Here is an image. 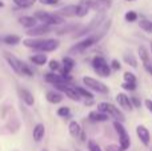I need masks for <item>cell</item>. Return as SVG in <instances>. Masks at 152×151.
<instances>
[{"instance_id":"11","label":"cell","mask_w":152,"mask_h":151,"mask_svg":"<svg viewBox=\"0 0 152 151\" xmlns=\"http://www.w3.org/2000/svg\"><path fill=\"white\" fill-rule=\"evenodd\" d=\"M111 0H91V10L97 12H104L111 7Z\"/></svg>"},{"instance_id":"46","label":"cell","mask_w":152,"mask_h":151,"mask_svg":"<svg viewBox=\"0 0 152 151\" xmlns=\"http://www.w3.org/2000/svg\"><path fill=\"white\" fill-rule=\"evenodd\" d=\"M0 40H1V37H0Z\"/></svg>"},{"instance_id":"43","label":"cell","mask_w":152,"mask_h":151,"mask_svg":"<svg viewBox=\"0 0 152 151\" xmlns=\"http://www.w3.org/2000/svg\"><path fill=\"white\" fill-rule=\"evenodd\" d=\"M126 1H136V0H126Z\"/></svg>"},{"instance_id":"15","label":"cell","mask_w":152,"mask_h":151,"mask_svg":"<svg viewBox=\"0 0 152 151\" xmlns=\"http://www.w3.org/2000/svg\"><path fill=\"white\" fill-rule=\"evenodd\" d=\"M76 11H77L76 5L69 4V5H66V7L60 8V10L56 12V15L61 16L63 19H64V16H66V18H74V16H76Z\"/></svg>"},{"instance_id":"39","label":"cell","mask_w":152,"mask_h":151,"mask_svg":"<svg viewBox=\"0 0 152 151\" xmlns=\"http://www.w3.org/2000/svg\"><path fill=\"white\" fill-rule=\"evenodd\" d=\"M40 3L45 5H56L59 4V0H40Z\"/></svg>"},{"instance_id":"9","label":"cell","mask_w":152,"mask_h":151,"mask_svg":"<svg viewBox=\"0 0 152 151\" xmlns=\"http://www.w3.org/2000/svg\"><path fill=\"white\" fill-rule=\"evenodd\" d=\"M4 58L8 62L10 67L16 72L18 75H21V66H23V62L20 59H18L15 55H12L11 52H4Z\"/></svg>"},{"instance_id":"6","label":"cell","mask_w":152,"mask_h":151,"mask_svg":"<svg viewBox=\"0 0 152 151\" xmlns=\"http://www.w3.org/2000/svg\"><path fill=\"white\" fill-rule=\"evenodd\" d=\"M113 127H115V131L119 135V144H120V147L123 150H127L131 146V138H129V134L127 133L126 127L123 126V123L118 122V120L113 122Z\"/></svg>"},{"instance_id":"7","label":"cell","mask_w":152,"mask_h":151,"mask_svg":"<svg viewBox=\"0 0 152 151\" xmlns=\"http://www.w3.org/2000/svg\"><path fill=\"white\" fill-rule=\"evenodd\" d=\"M83 83L87 88H89V90L95 91L97 94H108V91H110L108 90V86H105L103 82H100V80L91 78V76H84Z\"/></svg>"},{"instance_id":"34","label":"cell","mask_w":152,"mask_h":151,"mask_svg":"<svg viewBox=\"0 0 152 151\" xmlns=\"http://www.w3.org/2000/svg\"><path fill=\"white\" fill-rule=\"evenodd\" d=\"M50 68L51 71H59L60 70V63L55 59H52V60H50Z\"/></svg>"},{"instance_id":"27","label":"cell","mask_w":152,"mask_h":151,"mask_svg":"<svg viewBox=\"0 0 152 151\" xmlns=\"http://www.w3.org/2000/svg\"><path fill=\"white\" fill-rule=\"evenodd\" d=\"M124 62H126L128 66L134 67V68H136L137 67V60H136V58H135L132 54H126V55H124Z\"/></svg>"},{"instance_id":"21","label":"cell","mask_w":152,"mask_h":151,"mask_svg":"<svg viewBox=\"0 0 152 151\" xmlns=\"http://www.w3.org/2000/svg\"><path fill=\"white\" fill-rule=\"evenodd\" d=\"M88 117L92 122H105V120L110 119L107 114H103V112H100V111H91Z\"/></svg>"},{"instance_id":"19","label":"cell","mask_w":152,"mask_h":151,"mask_svg":"<svg viewBox=\"0 0 152 151\" xmlns=\"http://www.w3.org/2000/svg\"><path fill=\"white\" fill-rule=\"evenodd\" d=\"M45 98H47V100L52 104H59V103H61V100H63V95H61L59 91H48Z\"/></svg>"},{"instance_id":"1","label":"cell","mask_w":152,"mask_h":151,"mask_svg":"<svg viewBox=\"0 0 152 151\" xmlns=\"http://www.w3.org/2000/svg\"><path fill=\"white\" fill-rule=\"evenodd\" d=\"M110 26H111V20H108L107 23L104 24V26L102 27V29L100 31H96V32H94L92 35H89V36H87L86 39H83V40H80L79 43H76L75 45H72L71 48H69V51L68 52L69 54H72V55H77V54H83L86 50H88L89 47H92L94 44H96L97 42H99L100 39H102L103 36L105 35V32H107V29L110 28Z\"/></svg>"},{"instance_id":"42","label":"cell","mask_w":152,"mask_h":151,"mask_svg":"<svg viewBox=\"0 0 152 151\" xmlns=\"http://www.w3.org/2000/svg\"><path fill=\"white\" fill-rule=\"evenodd\" d=\"M4 7V1H1V0H0V8H3Z\"/></svg>"},{"instance_id":"28","label":"cell","mask_w":152,"mask_h":151,"mask_svg":"<svg viewBox=\"0 0 152 151\" xmlns=\"http://www.w3.org/2000/svg\"><path fill=\"white\" fill-rule=\"evenodd\" d=\"M76 91H77V94L80 95V98H87V99H92L94 98V95H92L91 91H88L87 88L84 87H75Z\"/></svg>"},{"instance_id":"41","label":"cell","mask_w":152,"mask_h":151,"mask_svg":"<svg viewBox=\"0 0 152 151\" xmlns=\"http://www.w3.org/2000/svg\"><path fill=\"white\" fill-rule=\"evenodd\" d=\"M144 70L152 76V64H145V66H144Z\"/></svg>"},{"instance_id":"38","label":"cell","mask_w":152,"mask_h":151,"mask_svg":"<svg viewBox=\"0 0 152 151\" xmlns=\"http://www.w3.org/2000/svg\"><path fill=\"white\" fill-rule=\"evenodd\" d=\"M121 87H123L124 90H127V91L136 90V84H131V83H123V84H121Z\"/></svg>"},{"instance_id":"16","label":"cell","mask_w":152,"mask_h":151,"mask_svg":"<svg viewBox=\"0 0 152 151\" xmlns=\"http://www.w3.org/2000/svg\"><path fill=\"white\" fill-rule=\"evenodd\" d=\"M19 95H20L21 100H23L27 106H34L35 98H34V95H32V94L27 90V88H21V87L19 88Z\"/></svg>"},{"instance_id":"18","label":"cell","mask_w":152,"mask_h":151,"mask_svg":"<svg viewBox=\"0 0 152 151\" xmlns=\"http://www.w3.org/2000/svg\"><path fill=\"white\" fill-rule=\"evenodd\" d=\"M36 21L37 20L35 19V16H21V18L19 19V23L27 29L34 28V27L36 26Z\"/></svg>"},{"instance_id":"24","label":"cell","mask_w":152,"mask_h":151,"mask_svg":"<svg viewBox=\"0 0 152 151\" xmlns=\"http://www.w3.org/2000/svg\"><path fill=\"white\" fill-rule=\"evenodd\" d=\"M139 55H140V60L143 62V66H145V64H151L150 63V54H148V51H147L145 47L140 45L139 47Z\"/></svg>"},{"instance_id":"30","label":"cell","mask_w":152,"mask_h":151,"mask_svg":"<svg viewBox=\"0 0 152 151\" xmlns=\"http://www.w3.org/2000/svg\"><path fill=\"white\" fill-rule=\"evenodd\" d=\"M124 19H126V21H129V23L136 21L137 20V13L135 12V11H128V12L124 15Z\"/></svg>"},{"instance_id":"29","label":"cell","mask_w":152,"mask_h":151,"mask_svg":"<svg viewBox=\"0 0 152 151\" xmlns=\"http://www.w3.org/2000/svg\"><path fill=\"white\" fill-rule=\"evenodd\" d=\"M124 83H131V84H136V76L132 72L127 71L124 72Z\"/></svg>"},{"instance_id":"25","label":"cell","mask_w":152,"mask_h":151,"mask_svg":"<svg viewBox=\"0 0 152 151\" xmlns=\"http://www.w3.org/2000/svg\"><path fill=\"white\" fill-rule=\"evenodd\" d=\"M13 3L20 8H29L36 3V0H13Z\"/></svg>"},{"instance_id":"5","label":"cell","mask_w":152,"mask_h":151,"mask_svg":"<svg viewBox=\"0 0 152 151\" xmlns=\"http://www.w3.org/2000/svg\"><path fill=\"white\" fill-rule=\"evenodd\" d=\"M92 67H94L95 72L103 78H107L111 75V66L107 63L105 58H103V56H95L92 59Z\"/></svg>"},{"instance_id":"35","label":"cell","mask_w":152,"mask_h":151,"mask_svg":"<svg viewBox=\"0 0 152 151\" xmlns=\"http://www.w3.org/2000/svg\"><path fill=\"white\" fill-rule=\"evenodd\" d=\"M105 151H124V150L120 147V144H108L105 147Z\"/></svg>"},{"instance_id":"44","label":"cell","mask_w":152,"mask_h":151,"mask_svg":"<svg viewBox=\"0 0 152 151\" xmlns=\"http://www.w3.org/2000/svg\"><path fill=\"white\" fill-rule=\"evenodd\" d=\"M12 151H19V150H12Z\"/></svg>"},{"instance_id":"14","label":"cell","mask_w":152,"mask_h":151,"mask_svg":"<svg viewBox=\"0 0 152 151\" xmlns=\"http://www.w3.org/2000/svg\"><path fill=\"white\" fill-rule=\"evenodd\" d=\"M44 79H45V82L51 83V84H53V86L68 83V80L64 79V78L61 76V75H59V74H53V72H50V74H45V75H44Z\"/></svg>"},{"instance_id":"17","label":"cell","mask_w":152,"mask_h":151,"mask_svg":"<svg viewBox=\"0 0 152 151\" xmlns=\"http://www.w3.org/2000/svg\"><path fill=\"white\" fill-rule=\"evenodd\" d=\"M45 135V127L44 125L42 123H37L36 126L34 127V131H32V136H34V141L35 142H40Z\"/></svg>"},{"instance_id":"22","label":"cell","mask_w":152,"mask_h":151,"mask_svg":"<svg viewBox=\"0 0 152 151\" xmlns=\"http://www.w3.org/2000/svg\"><path fill=\"white\" fill-rule=\"evenodd\" d=\"M68 131H69V134H71L74 138H79L83 130H81L80 125H79L76 120H72V122L69 123V126H68Z\"/></svg>"},{"instance_id":"37","label":"cell","mask_w":152,"mask_h":151,"mask_svg":"<svg viewBox=\"0 0 152 151\" xmlns=\"http://www.w3.org/2000/svg\"><path fill=\"white\" fill-rule=\"evenodd\" d=\"M110 66H111V70H116V71L121 68V64H120V62H119V60H116V59H113V60H112V63H111Z\"/></svg>"},{"instance_id":"33","label":"cell","mask_w":152,"mask_h":151,"mask_svg":"<svg viewBox=\"0 0 152 151\" xmlns=\"http://www.w3.org/2000/svg\"><path fill=\"white\" fill-rule=\"evenodd\" d=\"M88 150L89 151H103L102 150V147L97 144V142H95V141H88Z\"/></svg>"},{"instance_id":"2","label":"cell","mask_w":152,"mask_h":151,"mask_svg":"<svg viewBox=\"0 0 152 151\" xmlns=\"http://www.w3.org/2000/svg\"><path fill=\"white\" fill-rule=\"evenodd\" d=\"M23 45L44 54L58 50L59 45H60V42L58 39H34L32 37V39H24Z\"/></svg>"},{"instance_id":"3","label":"cell","mask_w":152,"mask_h":151,"mask_svg":"<svg viewBox=\"0 0 152 151\" xmlns=\"http://www.w3.org/2000/svg\"><path fill=\"white\" fill-rule=\"evenodd\" d=\"M35 19L39 21H42V24H45V26H60V24L64 23V19L61 16L56 15V13H50L45 12V11H36L35 12Z\"/></svg>"},{"instance_id":"10","label":"cell","mask_w":152,"mask_h":151,"mask_svg":"<svg viewBox=\"0 0 152 151\" xmlns=\"http://www.w3.org/2000/svg\"><path fill=\"white\" fill-rule=\"evenodd\" d=\"M116 102H118V104L123 110H127V111H132V110H134V106H132V103H131V98H129L127 94L119 92L118 95H116Z\"/></svg>"},{"instance_id":"45","label":"cell","mask_w":152,"mask_h":151,"mask_svg":"<svg viewBox=\"0 0 152 151\" xmlns=\"http://www.w3.org/2000/svg\"><path fill=\"white\" fill-rule=\"evenodd\" d=\"M151 48H152V44H151Z\"/></svg>"},{"instance_id":"4","label":"cell","mask_w":152,"mask_h":151,"mask_svg":"<svg viewBox=\"0 0 152 151\" xmlns=\"http://www.w3.org/2000/svg\"><path fill=\"white\" fill-rule=\"evenodd\" d=\"M97 111L103 112V114H107L108 117H112L115 118L118 122H124V114L119 110V107L113 106V104L108 103V102H100V103H97Z\"/></svg>"},{"instance_id":"36","label":"cell","mask_w":152,"mask_h":151,"mask_svg":"<svg viewBox=\"0 0 152 151\" xmlns=\"http://www.w3.org/2000/svg\"><path fill=\"white\" fill-rule=\"evenodd\" d=\"M131 103H132V106H134V107H137V108L142 106V100H140L137 96H132V98H131Z\"/></svg>"},{"instance_id":"32","label":"cell","mask_w":152,"mask_h":151,"mask_svg":"<svg viewBox=\"0 0 152 151\" xmlns=\"http://www.w3.org/2000/svg\"><path fill=\"white\" fill-rule=\"evenodd\" d=\"M21 75H26V76H32V75H34V71H32L28 64H26L24 62H23V66H21Z\"/></svg>"},{"instance_id":"40","label":"cell","mask_w":152,"mask_h":151,"mask_svg":"<svg viewBox=\"0 0 152 151\" xmlns=\"http://www.w3.org/2000/svg\"><path fill=\"white\" fill-rule=\"evenodd\" d=\"M144 104H145V107H147L148 111H150L151 114H152V100H151V99H145V100H144Z\"/></svg>"},{"instance_id":"13","label":"cell","mask_w":152,"mask_h":151,"mask_svg":"<svg viewBox=\"0 0 152 151\" xmlns=\"http://www.w3.org/2000/svg\"><path fill=\"white\" fill-rule=\"evenodd\" d=\"M51 32V27L50 26H45V24H40V26H35L34 28L28 29L27 34L29 36H40V35H45V34H50Z\"/></svg>"},{"instance_id":"8","label":"cell","mask_w":152,"mask_h":151,"mask_svg":"<svg viewBox=\"0 0 152 151\" xmlns=\"http://www.w3.org/2000/svg\"><path fill=\"white\" fill-rule=\"evenodd\" d=\"M136 135H137V138L140 139V142H142L145 147H148L151 144V133L144 125L136 126Z\"/></svg>"},{"instance_id":"20","label":"cell","mask_w":152,"mask_h":151,"mask_svg":"<svg viewBox=\"0 0 152 151\" xmlns=\"http://www.w3.org/2000/svg\"><path fill=\"white\" fill-rule=\"evenodd\" d=\"M29 60L32 62L34 64H36V66H44L45 63L48 62V58L45 54H36V55H32L31 58H29Z\"/></svg>"},{"instance_id":"31","label":"cell","mask_w":152,"mask_h":151,"mask_svg":"<svg viewBox=\"0 0 152 151\" xmlns=\"http://www.w3.org/2000/svg\"><path fill=\"white\" fill-rule=\"evenodd\" d=\"M58 115L61 118H69V115H71V110L68 108V107H60V108L58 110Z\"/></svg>"},{"instance_id":"26","label":"cell","mask_w":152,"mask_h":151,"mask_svg":"<svg viewBox=\"0 0 152 151\" xmlns=\"http://www.w3.org/2000/svg\"><path fill=\"white\" fill-rule=\"evenodd\" d=\"M139 26L143 31L148 32V34H152V21L151 20H145V19H143V20L139 21Z\"/></svg>"},{"instance_id":"12","label":"cell","mask_w":152,"mask_h":151,"mask_svg":"<svg viewBox=\"0 0 152 151\" xmlns=\"http://www.w3.org/2000/svg\"><path fill=\"white\" fill-rule=\"evenodd\" d=\"M77 11H76V16L77 18H84L91 10V0H80L79 4L76 5Z\"/></svg>"},{"instance_id":"23","label":"cell","mask_w":152,"mask_h":151,"mask_svg":"<svg viewBox=\"0 0 152 151\" xmlns=\"http://www.w3.org/2000/svg\"><path fill=\"white\" fill-rule=\"evenodd\" d=\"M20 36H18V35H7V36L3 37V43L8 45H16L20 43Z\"/></svg>"}]
</instances>
